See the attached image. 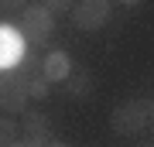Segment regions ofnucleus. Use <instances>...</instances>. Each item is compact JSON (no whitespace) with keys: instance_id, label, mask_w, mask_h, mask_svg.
I'll list each match as a JSON object with an SVG mask.
<instances>
[{"instance_id":"nucleus-2","label":"nucleus","mask_w":154,"mask_h":147,"mask_svg":"<svg viewBox=\"0 0 154 147\" xmlns=\"http://www.w3.org/2000/svg\"><path fill=\"white\" fill-rule=\"evenodd\" d=\"M17 31H21V38L34 48V44L48 41L51 34H55V14H51V11H45L41 4H28V7L21 11Z\"/></svg>"},{"instance_id":"nucleus-12","label":"nucleus","mask_w":154,"mask_h":147,"mask_svg":"<svg viewBox=\"0 0 154 147\" xmlns=\"http://www.w3.org/2000/svg\"><path fill=\"white\" fill-rule=\"evenodd\" d=\"M31 0H0V14H21Z\"/></svg>"},{"instance_id":"nucleus-6","label":"nucleus","mask_w":154,"mask_h":147,"mask_svg":"<svg viewBox=\"0 0 154 147\" xmlns=\"http://www.w3.org/2000/svg\"><path fill=\"white\" fill-rule=\"evenodd\" d=\"M28 51V41L21 38V31L11 24H0V72L4 69H17L21 55Z\"/></svg>"},{"instance_id":"nucleus-3","label":"nucleus","mask_w":154,"mask_h":147,"mask_svg":"<svg viewBox=\"0 0 154 147\" xmlns=\"http://www.w3.org/2000/svg\"><path fill=\"white\" fill-rule=\"evenodd\" d=\"M28 103H31L28 75H21L17 69H4L0 72V109L7 116H14V113H24Z\"/></svg>"},{"instance_id":"nucleus-15","label":"nucleus","mask_w":154,"mask_h":147,"mask_svg":"<svg viewBox=\"0 0 154 147\" xmlns=\"http://www.w3.org/2000/svg\"><path fill=\"white\" fill-rule=\"evenodd\" d=\"M137 147H154V144H151V140H144V144H137Z\"/></svg>"},{"instance_id":"nucleus-10","label":"nucleus","mask_w":154,"mask_h":147,"mask_svg":"<svg viewBox=\"0 0 154 147\" xmlns=\"http://www.w3.org/2000/svg\"><path fill=\"white\" fill-rule=\"evenodd\" d=\"M28 93H31V99H45L51 93V82H45L41 72H34V75H28Z\"/></svg>"},{"instance_id":"nucleus-5","label":"nucleus","mask_w":154,"mask_h":147,"mask_svg":"<svg viewBox=\"0 0 154 147\" xmlns=\"http://www.w3.org/2000/svg\"><path fill=\"white\" fill-rule=\"evenodd\" d=\"M24 120L21 127H17V133H21V144L24 147H45V144H51V120L41 113V109H24Z\"/></svg>"},{"instance_id":"nucleus-9","label":"nucleus","mask_w":154,"mask_h":147,"mask_svg":"<svg viewBox=\"0 0 154 147\" xmlns=\"http://www.w3.org/2000/svg\"><path fill=\"white\" fill-rule=\"evenodd\" d=\"M11 144H17V120L14 116H0V147H11Z\"/></svg>"},{"instance_id":"nucleus-7","label":"nucleus","mask_w":154,"mask_h":147,"mask_svg":"<svg viewBox=\"0 0 154 147\" xmlns=\"http://www.w3.org/2000/svg\"><path fill=\"white\" fill-rule=\"evenodd\" d=\"M38 72L45 75V82L58 86V82H65V79H69V72H72V55H69L65 48H51L48 55H41Z\"/></svg>"},{"instance_id":"nucleus-14","label":"nucleus","mask_w":154,"mask_h":147,"mask_svg":"<svg viewBox=\"0 0 154 147\" xmlns=\"http://www.w3.org/2000/svg\"><path fill=\"white\" fill-rule=\"evenodd\" d=\"M45 147H69V144H58V140H51V144H45Z\"/></svg>"},{"instance_id":"nucleus-1","label":"nucleus","mask_w":154,"mask_h":147,"mask_svg":"<svg viewBox=\"0 0 154 147\" xmlns=\"http://www.w3.org/2000/svg\"><path fill=\"white\" fill-rule=\"evenodd\" d=\"M154 123V99L140 96V99H127L116 103L110 113V130L116 137H144Z\"/></svg>"},{"instance_id":"nucleus-16","label":"nucleus","mask_w":154,"mask_h":147,"mask_svg":"<svg viewBox=\"0 0 154 147\" xmlns=\"http://www.w3.org/2000/svg\"><path fill=\"white\" fill-rule=\"evenodd\" d=\"M11 147H24V144H11Z\"/></svg>"},{"instance_id":"nucleus-11","label":"nucleus","mask_w":154,"mask_h":147,"mask_svg":"<svg viewBox=\"0 0 154 147\" xmlns=\"http://www.w3.org/2000/svg\"><path fill=\"white\" fill-rule=\"evenodd\" d=\"M38 4L45 7V11H51V14H69L75 0H38Z\"/></svg>"},{"instance_id":"nucleus-8","label":"nucleus","mask_w":154,"mask_h":147,"mask_svg":"<svg viewBox=\"0 0 154 147\" xmlns=\"http://www.w3.org/2000/svg\"><path fill=\"white\" fill-rule=\"evenodd\" d=\"M62 86H65V93L72 99H89V93H93V79H89V72L86 69H75V65H72L69 79L62 82Z\"/></svg>"},{"instance_id":"nucleus-13","label":"nucleus","mask_w":154,"mask_h":147,"mask_svg":"<svg viewBox=\"0 0 154 147\" xmlns=\"http://www.w3.org/2000/svg\"><path fill=\"white\" fill-rule=\"evenodd\" d=\"M123 7H137V4H144V0H120Z\"/></svg>"},{"instance_id":"nucleus-4","label":"nucleus","mask_w":154,"mask_h":147,"mask_svg":"<svg viewBox=\"0 0 154 147\" xmlns=\"http://www.w3.org/2000/svg\"><path fill=\"white\" fill-rule=\"evenodd\" d=\"M69 14H72V24L79 31H99V27H106V21H110L113 4L110 0H75Z\"/></svg>"}]
</instances>
